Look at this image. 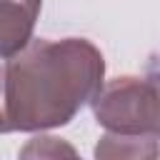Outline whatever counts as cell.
<instances>
[{"mask_svg":"<svg viewBox=\"0 0 160 160\" xmlns=\"http://www.w3.org/2000/svg\"><path fill=\"white\" fill-rule=\"evenodd\" d=\"M92 155L98 160H155L160 158V138L105 130Z\"/></svg>","mask_w":160,"mask_h":160,"instance_id":"obj_4","label":"cell"},{"mask_svg":"<svg viewBox=\"0 0 160 160\" xmlns=\"http://www.w3.org/2000/svg\"><path fill=\"white\" fill-rule=\"evenodd\" d=\"M105 82V58L85 38L30 40L0 62V132L68 125Z\"/></svg>","mask_w":160,"mask_h":160,"instance_id":"obj_1","label":"cell"},{"mask_svg":"<svg viewBox=\"0 0 160 160\" xmlns=\"http://www.w3.org/2000/svg\"><path fill=\"white\" fill-rule=\"evenodd\" d=\"M42 0H0V58H12L30 40Z\"/></svg>","mask_w":160,"mask_h":160,"instance_id":"obj_3","label":"cell"},{"mask_svg":"<svg viewBox=\"0 0 160 160\" xmlns=\"http://www.w3.org/2000/svg\"><path fill=\"white\" fill-rule=\"evenodd\" d=\"M90 105L98 125L110 132L160 138V68L102 82Z\"/></svg>","mask_w":160,"mask_h":160,"instance_id":"obj_2","label":"cell"},{"mask_svg":"<svg viewBox=\"0 0 160 160\" xmlns=\"http://www.w3.org/2000/svg\"><path fill=\"white\" fill-rule=\"evenodd\" d=\"M22 158H60V155H70L75 158V148L62 142L60 138H52V135H40V138H32L22 150H20Z\"/></svg>","mask_w":160,"mask_h":160,"instance_id":"obj_5","label":"cell"}]
</instances>
